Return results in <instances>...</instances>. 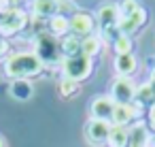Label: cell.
Listing matches in <instances>:
<instances>
[{
	"label": "cell",
	"mask_w": 155,
	"mask_h": 147,
	"mask_svg": "<svg viewBox=\"0 0 155 147\" xmlns=\"http://www.w3.org/2000/svg\"><path fill=\"white\" fill-rule=\"evenodd\" d=\"M136 115V111L130 104H115V113H113V121L115 126H125L127 121H132Z\"/></svg>",
	"instance_id": "10"
},
{
	"label": "cell",
	"mask_w": 155,
	"mask_h": 147,
	"mask_svg": "<svg viewBox=\"0 0 155 147\" xmlns=\"http://www.w3.org/2000/svg\"><path fill=\"white\" fill-rule=\"evenodd\" d=\"M60 90H62V94H64V96H74V94H77V90H79V85H77V81L64 79V81L60 83Z\"/></svg>",
	"instance_id": "14"
},
{
	"label": "cell",
	"mask_w": 155,
	"mask_h": 147,
	"mask_svg": "<svg viewBox=\"0 0 155 147\" xmlns=\"http://www.w3.org/2000/svg\"><path fill=\"white\" fill-rule=\"evenodd\" d=\"M62 49H64V53H66V58H68V51H77V49H81V43H77V39L72 36V39H66V41L62 43Z\"/></svg>",
	"instance_id": "16"
},
{
	"label": "cell",
	"mask_w": 155,
	"mask_h": 147,
	"mask_svg": "<svg viewBox=\"0 0 155 147\" xmlns=\"http://www.w3.org/2000/svg\"><path fill=\"white\" fill-rule=\"evenodd\" d=\"M108 132H110V121H102V119H91L87 124V130H85V134H87V138H89L91 145L106 143Z\"/></svg>",
	"instance_id": "4"
},
{
	"label": "cell",
	"mask_w": 155,
	"mask_h": 147,
	"mask_svg": "<svg viewBox=\"0 0 155 147\" xmlns=\"http://www.w3.org/2000/svg\"><path fill=\"white\" fill-rule=\"evenodd\" d=\"M151 126L155 128V104H153V109H151Z\"/></svg>",
	"instance_id": "17"
},
{
	"label": "cell",
	"mask_w": 155,
	"mask_h": 147,
	"mask_svg": "<svg viewBox=\"0 0 155 147\" xmlns=\"http://www.w3.org/2000/svg\"><path fill=\"white\" fill-rule=\"evenodd\" d=\"M110 96L117 100V104H130L136 98V87L132 85V81L127 77H119V79H115V83L110 87Z\"/></svg>",
	"instance_id": "3"
},
{
	"label": "cell",
	"mask_w": 155,
	"mask_h": 147,
	"mask_svg": "<svg viewBox=\"0 0 155 147\" xmlns=\"http://www.w3.org/2000/svg\"><path fill=\"white\" fill-rule=\"evenodd\" d=\"M115 49H117V56L130 53V39H127V36H119L117 43H115Z\"/></svg>",
	"instance_id": "15"
},
{
	"label": "cell",
	"mask_w": 155,
	"mask_h": 147,
	"mask_svg": "<svg viewBox=\"0 0 155 147\" xmlns=\"http://www.w3.org/2000/svg\"><path fill=\"white\" fill-rule=\"evenodd\" d=\"M115 113V102L110 98H96L91 102V117L94 119H102V121H110Z\"/></svg>",
	"instance_id": "5"
},
{
	"label": "cell",
	"mask_w": 155,
	"mask_h": 147,
	"mask_svg": "<svg viewBox=\"0 0 155 147\" xmlns=\"http://www.w3.org/2000/svg\"><path fill=\"white\" fill-rule=\"evenodd\" d=\"M58 5H60L58 0H36V2H34V11H36L38 15L53 17V15H58V11H60Z\"/></svg>",
	"instance_id": "12"
},
{
	"label": "cell",
	"mask_w": 155,
	"mask_h": 147,
	"mask_svg": "<svg viewBox=\"0 0 155 147\" xmlns=\"http://www.w3.org/2000/svg\"><path fill=\"white\" fill-rule=\"evenodd\" d=\"M41 68H43V60L36 53H17V56H11L5 64L7 75L15 77V79L32 77V75L41 73Z\"/></svg>",
	"instance_id": "1"
},
{
	"label": "cell",
	"mask_w": 155,
	"mask_h": 147,
	"mask_svg": "<svg viewBox=\"0 0 155 147\" xmlns=\"http://www.w3.org/2000/svg\"><path fill=\"white\" fill-rule=\"evenodd\" d=\"M106 143L110 147H127L130 145V130L125 126H110Z\"/></svg>",
	"instance_id": "8"
},
{
	"label": "cell",
	"mask_w": 155,
	"mask_h": 147,
	"mask_svg": "<svg viewBox=\"0 0 155 147\" xmlns=\"http://www.w3.org/2000/svg\"><path fill=\"white\" fill-rule=\"evenodd\" d=\"M32 92H34V87H32V83L28 79H15L11 83V96L15 100H30Z\"/></svg>",
	"instance_id": "9"
},
{
	"label": "cell",
	"mask_w": 155,
	"mask_h": 147,
	"mask_svg": "<svg viewBox=\"0 0 155 147\" xmlns=\"http://www.w3.org/2000/svg\"><path fill=\"white\" fill-rule=\"evenodd\" d=\"M68 28H70L74 34H89L91 28H94V19H91V15H87V13H77V15L68 22Z\"/></svg>",
	"instance_id": "7"
},
{
	"label": "cell",
	"mask_w": 155,
	"mask_h": 147,
	"mask_svg": "<svg viewBox=\"0 0 155 147\" xmlns=\"http://www.w3.org/2000/svg\"><path fill=\"white\" fill-rule=\"evenodd\" d=\"M0 147H7V141H5L2 136H0Z\"/></svg>",
	"instance_id": "18"
},
{
	"label": "cell",
	"mask_w": 155,
	"mask_h": 147,
	"mask_svg": "<svg viewBox=\"0 0 155 147\" xmlns=\"http://www.w3.org/2000/svg\"><path fill=\"white\" fill-rule=\"evenodd\" d=\"M91 73V60L87 56H68L64 62V75L70 81H81L89 77Z\"/></svg>",
	"instance_id": "2"
},
{
	"label": "cell",
	"mask_w": 155,
	"mask_h": 147,
	"mask_svg": "<svg viewBox=\"0 0 155 147\" xmlns=\"http://www.w3.org/2000/svg\"><path fill=\"white\" fill-rule=\"evenodd\" d=\"M98 17H100L102 28H113L115 24H119V7L113 5V2H106V5L100 7Z\"/></svg>",
	"instance_id": "6"
},
{
	"label": "cell",
	"mask_w": 155,
	"mask_h": 147,
	"mask_svg": "<svg viewBox=\"0 0 155 147\" xmlns=\"http://www.w3.org/2000/svg\"><path fill=\"white\" fill-rule=\"evenodd\" d=\"M81 49H83V56H87V58L91 60V56L100 49V41L94 39V36H91V39H85V41L81 43Z\"/></svg>",
	"instance_id": "13"
},
{
	"label": "cell",
	"mask_w": 155,
	"mask_h": 147,
	"mask_svg": "<svg viewBox=\"0 0 155 147\" xmlns=\"http://www.w3.org/2000/svg\"><path fill=\"white\" fill-rule=\"evenodd\" d=\"M115 68L121 77H127L134 68H136V60L132 58V53H125V56H117L115 60Z\"/></svg>",
	"instance_id": "11"
}]
</instances>
